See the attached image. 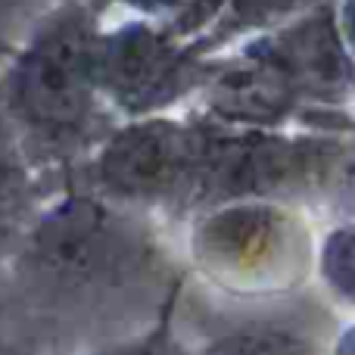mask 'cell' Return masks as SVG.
Returning a JSON list of instances; mask_svg holds the SVG:
<instances>
[{"label": "cell", "instance_id": "obj_7", "mask_svg": "<svg viewBox=\"0 0 355 355\" xmlns=\"http://www.w3.org/2000/svg\"><path fill=\"white\" fill-rule=\"evenodd\" d=\"M346 3L349 0H318L290 22L246 37L237 47L281 75L302 103L349 112L352 53Z\"/></svg>", "mask_w": 355, "mask_h": 355}, {"label": "cell", "instance_id": "obj_1", "mask_svg": "<svg viewBox=\"0 0 355 355\" xmlns=\"http://www.w3.org/2000/svg\"><path fill=\"white\" fill-rule=\"evenodd\" d=\"M12 281L28 315L66 334L60 352H81L147 327L187 275L135 212L75 187L25 227Z\"/></svg>", "mask_w": 355, "mask_h": 355}, {"label": "cell", "instance_id": "obj_4", "mask_svg": "<svg viewBox=\"0 0 355 355\" xmlns=\"http://www.w3.org/2000/svg\"><path fill=\"white\" fill-rule=\"evenodd\" d=\"M196 116V112H193ZM349 135L225 128L196 116V175L190 212L231 200H281L334 190L349 178Z\"/></svg>", "mask_w": 355, "mask_h": 355}, {"label": "cell", "instance_id": "obj_10", "mask_svg": "<svg viewBox=\"0 0 355 355\" xmlns=\"http://www.w3.org/2000/svg\"><path fill=\"white\" fill-rule=\"evenodd\" d=\"M315 3L318 0H225L215 25L206 31V37L196 41V47L206 56H218L246 37H256L262 31L290 22Z\"/></svg>", "mask_w": 355, "mask_h": 355}, {"label": "cell", "instance_id": "obj_8", "mask_svg": "<svg viewBox=\"0 0 355 355\" xmlns=\"http://www.w3.org/2000/svg\"><path fill=\"white\" fill-rule=\"evenodd\" d=\"M193 337L187 355H331V343L346 315L306 293L265 302H231Z\"/></svg>", "mask_w": 355, "mask_h": 355}, {"label": "cell", "instance_id": "obj_13", "mask_svg": "<svg viewBox=\"0 0 355 355\" xmlns=\"http://www.w3.org/2000/svg\"><path fill=\"white\" fill-rule=\"evenodd\" d=\"M31 178V166L25 159L22 147L16 144L12 131L0 119V209H10L25 193V184Z\"/></svg>", "mask_w": 355, "mask_h": 355}, {"label": "cell", "instance_id": "obj_6", "mask_svg": "<svg viewBox=\"0 0 355 355\" xmlns=\"http://www.w3.org/2000/svg\"><path fill=\"white\" fill-rule=\"evenodd\" d=\"M212 69L196 41H181L168 28L137 16L100 25L94 78L103 112L122 122L168 116L190 106Z\"/></svg>", "mask_w": 355, "mask_h": 355}, {"label": "cell", "instance_id": "obj_9", "mask_svg": "<svg viewBox=\"0 0 355 355\" xmlns=\"http://www.w3.org/2000/svg\"><path fill=\"white\" fill-rule=\"evenodd\" d=\"M312 284L334 312L352 318L355 302V227L349 215L334 218L315 234Z\"/></svg>", "mask_w": 355, "mask_h": 355}, {"label": "cell", "instance_id": "obj_5", "mask_svg": "<svg viewBox=\"0 0 355 355\" xmlns=\"http://www.w3.org/2000/svg\"><path fill=\"white\" fill-rule=\"evenodd\" d=\"M87 190L119 209L175 212L187 218L196 175V116H168L119 122L100 135L85 156Z\"/></svg>", "mask_w": 355, "mask_h": 355}, {"label": "cell", "instance_id": "obj_11", "mask_svg": "<svg viewBox=\"0 0 355 355\" xmlns=\"http://www.w3.org/2000/svg\"><path fill=\"white\" fill-rule=\"evenodd\" d=\"M100 19L110 12L137 16L168 28L181 41H200L215 25L225 0H81Z\"/></svg>", "mask_w": 355, "mask_h": 355}, {"label": "cell", "instance_id": "obj_14", "mask_svg": "<svg viewBox=\"0 0 355 355\" xmlns=\"http://www.w3.org/2000/svg\"><path fill=\"white\" fill-rule=\"evenodd\" d=\"M44 12V0H0V56H6Z\"/></svg>", "mask_w": 355, "mask_h": 355}, {"label": "cell", "instance_id": "obj_12", "mask_svg": "<svg viewBox=\"0 0 355 355\" xmlns=\"http://www.w3.org/2000/svg\"><path fill=\"white\" fill-rule=\"evenodd\" d=\"M184 287H187V281L168 296V302L159 309V315L141 331L128 334L122 340H112V343L94 346V349L60 352V355H187L181 340V315H178L181 312Z\"/></svg>", "mask_w": 355, "mask_h": 355}, {"label": "cell", "instance_id": "obj_2", "mask_svg": "<svg viewBox=\"0 0 355 355\" xmlns=\"http://www.w3.org/2000/svg\"><path fill=\"white\" fill-rule=\"evenodd\" d=\"M100 25L103 19L81 0H62L6 53L0 119L31 168L85 159L100 141L103 103L94 78Z\"/></svg>", "mask_w": 355, "mask_h": 355}, {"label": "cell", "instance_id": "obj_3", "mask_svg": "<svg viewBox=\"0 0 355 355\" xmlns=\"http://www.w3.org/2000/svg\"><path fill=\"white\" fill-rule=\"evenodd\" d=\"M315 234L296 202L231 200L187 215L184 259L221 300H287L312 284Z\"/></svg>", "mask_w": 355, "mask_h": 355}]
</instances>
